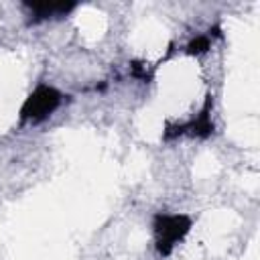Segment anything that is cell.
Instances as JSON below:
<instances>
[{
  "mask_svg": "<svg viewBox=\"0 0 260 260\" xmlns=\"http://www.w3.org/2000/svg\"><path fill=\"white\" fill-rule=\"evenodd\" d=\"M24 6L30 10V22L55 18V16H65L75 8V4H65V2H24Z\"/></svg>",
  "mask_w": 260,
  "mask_h": 260,
  "instance_id": "277c9868",
  "label": "cell"
},
{
  "mask_svg": "<svg viewBox=\"0 0 260 260\" xmlns=\"http://www.w3.org/2000/svg\"><path fill=\"white\" fill-rule=\"evenodd\" d=\"M209 43H211V41H209L207 35H199V37H195V39L187 45L185 51H187L189 55H201V53H205V51L209 49Z\"/></svg>",
  "mask_w": 260,
  "mask_h": 260,
  "instance_id": "5b68a950",
  "label": "cell"
},
{
  "mask_svg": "<svg viewBox=\"0 0 260 260\" xmlns=\"http://www.w3.org/2000/svg\"><path fill=\"white\" fill-rule=\"evenodd\" d=\"M65 95L55 89L53 85H39L22 104L20 108V120L22 122H32L39 124L43 120H47L61 104H63Z\"/></svg>",
  "mask_w": 260,
  "mask_h": 260,
  "instance_id": "7a4b0ae2",
  "label": "cell"
},
{
  "mask_svg": "<svg viewBox=\"0 0 260 260\" xmlns=\"http://www.w3.org/2000/svg\"><path fill=\"white\" fill-rule=\"evenodd\" d=\"M154 240H156V250L160 256H169L175 248L177 242H181L187 232L191 230V219L183 213H156L154 215Z\"/></svg>",
  "mask_w": 260,
  "mask_h": 260,
  "instance_id": "6da1fadb",
  "label": "cell"
},
{
  "mask_svg": "<svg viewBox=\"0 0 260 260\" xmlns=\"http://www.w3.org/2000/svg\"><path fill=\"white\" fill-rule=\"evenodd\" d=\"M211 104H213V100H211V95H207V100H205V104H203L201 112H199L191 122L181 124L183 134H185V132H189L191 136H197V138H207V136H211V132H213V122H211Z\"/></svg>",
  "mask_w": 260,
  "mask_h": 260,
  "instance_id": "3957f363",
  "label": "cell"
}]
</instances>
